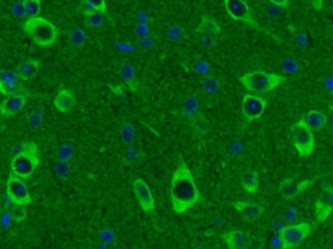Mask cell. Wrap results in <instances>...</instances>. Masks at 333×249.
<instances>
[{
    "mask_svg": "<svg viewBox=\"0 0 333 249\" xmlns=\"http://www.w3.org/2000/svg\"><path fill=\"white\" fill-rule=\"evenodd\" d=\"M171 208L175 214H183L200 200V193L187 163L182 162L173 171L170 185Z\"/></svg>",
    "mask_w": 333,
    "mask_h": 249,
    "instance_id": "cell-1",
    "label": "cell"
},
{
    "mask_svg": "<svg viewBox=\"0 0 333 249\" xmlns=\"http://www.w3.org/2000/svg\"><path fill=\"white\" fill-rule=\"evenodd\" d=\"M287 78L277 73H268L263 70L247 72L239 77L241 84L248 90L255 94H269L283 84Z\"/></svg>",
    "mask_w": 333,
    "mask_h": 249,
    "instance_id": "cell-2",
    "label": "cell"
},
{
    "mask_svg": "<svg viewBox=\"0 0 333 249\" xmlns=\"http://www.w3.org/2000/svg\"><path fill=\"white\" fill-rule=\"evenodd\" d=\"M40 162L38 146L33 142H24L23 149L14 156L11 162L13 174L23 179L30 178Z\"/></svg>",
    "mask_w": 333,
    "mask_h": 249,
    "instance_id": "cell-3",
    "label": "cell"
},
{
    "mask_svg": "<svg viewBox=\"0 0 333 249\" xmlns=\"http://www.w3.org/2000/svg\"><path fill=\"white\" fill-rule=\"evenodd\" d=\"M24 32L39 47L49 48L56 43L58 29L49 20L42 17L29 18L23 24Z\"/></svg>",
    "mask_w": 333,
    "mask_h": 249,
    "instance_id": "cell-4",
    "label": "cell"
},
{
    "mask_svg": "<svg viewBox=\"0 0 333 249\" xmlns=\"http://www.w3.org/2000/svg\"><path fill=\"white\" fill-rule=\"evenodd\" d=\"M291 142L298 155L307 158L315 151V139L313 131L307 126L304 118L299 119L291 127Z\"/></svg>",
    "mask_w": 333,
    "mask_h": 249,
    "instance_id": "cell-5",
    "label": "cell"
},
{
    "mask_svg": "<svg viewBox=\"0 0 333 249\" xmlns=\"http://www.w3.org/2000/svg\"><path fill=\"white\" fill-rule=\"evenodd\" d=\"M224 6L225 9L228 13V15L234 20V21H238V22H242L248 26H250L251 28L258 30L260 32L265 33L267 35H270L272 37H274L276 40H278L279 38L277 36H275L273 33L269 32L268 30H265L264 28H262L252 17L249 7L247 5V3L245 0H224Z\"/></svg>",
    "mask_w": 333,
    "mask_h": 249,
    "instance_id": "cell-6",
    "label": "cell"
},
{
    "mask_svg": "<svg viewBox=\"0 0 333 249\" xmlns=\"http://www.w3.org/2000/svg\"><path fill=\"white\" fill-rule=\"evenodd\" d=\"M312 225L307 221L292 223L282 227L278 235L282 241L283 249L297 248L310 234Z\"/></svg>",
    "mask_w": 333,
    "mask_h": 249,
    "instance_id": "cell-7",
    "label": "cell"
},
{
    "mask_svg": "<svg viewBox=\"0 0 333 249\" xmlns=\"http://www.w3.org/2000/svg\"><path fill=\"white\" fill-rule=\"evenodd\" d=\"M268 105V101L264 98L255 95H244L242 98L241 110L243 118L247 122H251L259 119Z\"/></svg>",
    "mask_w": 333,
    "mask_h": 249,
    "instance_id": "cell-8",
    "label": "cell"
},
{
    "mask_svg": "<svg viewBox=\"0 0 333 249\" xmlns=\"http://www.w3.org/2000/svg\"><path fill=\"white\" fill-rule=\"evenodd\" d=\"M7 194L16 204L28 205L32 202V197L23 178L13 173L9 175L7 180Z\"/></svg>",
    "mask_w": 333,
    "mask_h": 249,
    "instance_id": "cell-9",
    "label": "cell"
},
{
    "mask_svg": "<svg viewBox=\"0 0 333 249\" xmlns=\"http://www.w3.org/2000/svg\"><path fill=\"white\" fill-rule=\"evenodd\" d=\"M320 176H316L310 179H304L301 182H295L292 178H284L278 188L279 194L286 201L294 200L298 195L305 191L308 187L316 183Z\"/></svg>",
    "mask_w": 333,
    "mask_h": 249,
    "instance_id": "cell-10",
    "label": "cell"
},
{
    "mask_svg": "<svg viewBox=\"0 0 333 249\" xmlns=\"http://www.w3.org/2000/svg\"><path fill=\"white\" fill-rule=\"evenodd\" d=\"M135 196L145 213H151L155 210V198L147 185L142 178H136L132 185Z\"/></svg>",
    "mask_w": 333,
    "mask_h": 249,
    "instance_id": "cell-11",
    "label": "cell"
},
{
    "mask_svg": "<svg viewBox=\"0 0 333 249\" xmlns=\"http://www.w3.org/2000/svg\"><path fill=\"white\" fill-rule=\"evenodd\" d=\"M316 219L318 222H324L333 211V187L326 185L316 201Z\"/></svg>",
    "mask_w": 333,
    "mask_h": 249,
    "instance_id": "cell-12",
    "label": "cell"
},
{
    "mask_svg": "<svg viewBox=\"0 0 333 249\" xmlns=\"http://www.w3.org/2000/svg\"><path fill=\"white\" fill-rule=\"evenodd\" d=\"M221 238L231 249H244L248 248L251 244L250 235L241 230H230L224 233Z\"/></svg>",
    "mask_w": 333,
    "mask_h": 249,
    "instance_id": "cell-13",
    "label": "cell"
},
{
    "mask_svg": "<svg viewBox=\"0 0 333 249\" xmlns=\"http://www.w3.org/2000/svg\"><path fill=\"white\" fill-rule=\"evenodd\" d=\"M26 102L27 98L24 94L9 96L3 101L2 106H0V112L5 117H13L24 109Z\"/></svg>",
    "mask_w": 333,
    "mask_h": 249,
    "instance_id": "cell-14",
    "label": "cell"
},
{
    "mask_svg": "<svg viewBox=\"0 0 333 249\" xmlns=\"http://www.w3.org/2000/svg\"><path fill=\"white\" fill-rule=\"evenodd\" d=\"M232 205L247 221L257 220L264 212V207L262 205L248 201H236L233 202Z\"/></svg>",
    "mask_w": 333,
    "mask_h": 249,
    "instance_id": "cell-15",
    "label": "cell"
},
{
    "mask_svg": "<svg viewBox=\"0 0 333 249\" xmlns=\"http://www.w3.org/2000/svg\"><path fill=\"white\" fill-rule=\"evenodd\" d=\"M76 104V98L74 93L68 88H61L54 101L56 109L61 113L71 112Z\"/></svg>",
    "mask_w": 333,
    "mask_h": 249,
    "instance_id": "cell-16",
    "label": "cell"
},
{
    "mask_svg": "<svg viewBox=\"0 0 333 249\" xmlns=\"http://www.w3.org/2000/svg\"><path fill=\"white\" fill-rule=\"evenodd\" d=\"M196 33H201L203 35H210V36H218L221 33V29L218 23L209 16H203L201 21L196 28Z\"/></svg>",
    "mask_w": 333,
    "mask_h": 249,
    "instance_id": "cell-17",
    "label": "cell"
},
{
    "mask_svg": "<svg viewBox=\"0 0 333 249\" xmlns=\"http://www.w3.org/2000/svg\"><path fill=\"white\" fill-rule=\"evenodd\" d=\"M241 185L248 194H255L259 188V178L256 170L247 169L241 175Z\"/></svg>",
    "mask_w": 333,
    "mask_h": 249,
    "instance_id": "cell-18",
    "label": "cell"
},
{
    "mask_svg": "<svg viewBox=\"0 0 333 249\" xmlns=\"http://www.w3.org/2000/svg\"><path fill=\"white\" fill-rule=\"evenodd\" d=\"M307 126L312 131H319L327 124L326 115L319 110L309 111L304 118Z\"/></svg>",
    "mask_w": 333,
    "mask_h": 249,
    "instance_id": "cell-19",
    "label": "cell"
},
{
    "mask_svg": "<svg viewBox=\"0 0 333 249\" xmlns=\"http://www.w3.org/2000/svg\"><path fill=\"white\" fill-rule=\"evenodd\" d=\"M40 69V62L35 61V60H30L27 61L26 63L22 64L21 66L18 67V74L21 78V80H30L31 78H33L37 72Z\"/></svg>",
    "mask_w": 333,
    "mask_h": 249,
    "instance_id": "cell-20",
    "label": "cell"
},
{
    "mask_svg": "<svg viewBox=\"0 0 333 249\" xmlns=\"http://www.w3.org/2000/svg\"><path fill=\"white\" fill-rule=\"evenodd\" d=\"M20 76L18 72L13 70H3L0 73V85H8V86H18Z\"/></svg>",
    "mask_w": 333,
    "mask_h": 249,
    "instance_id": "cell-21",
    "label": "cell"
},
{
    "mask_svg": "<svg viewBox=\"0 0 333 249\" xmlns=\"http://www.w3.org/2000/svg\"><path fill=\"white\" fill-rule=\"evenodd\" d=\"M105 15H106V13L105 12H101V11L86 12V13H84L86 24L90 27L98 28V27H100L104 23V21H105Z\"/></svg>",
    "mask_w": 333,
    "mask_h": 249,
    "instance_id": "cell-22",
    "label": "cell"
},
{
    "mask_svg": "<svg viewBox=\"0 0 333 249\" xmlns=\"http://www.w3.org/2000/svg\"><path fill=\"white\" fill-rule=\"evenodd\" d=\"M120 137L124 144L131 145L136 139V130L131 123L124 122L120 129Z\"/></svg>",
    "mask_w": 333,
    "mask_h": 249,
    "instance_id": "cell-23",
    "label": "cell"
},
{
    "mask_svg": "<svg viewBox=\"0 0 333 249\" xmlns=\"http://www.w3.org/2000/svg\"><path fill=\"white\" fill-rule=\"evenodd\" d=\"M198 111V100L194 96H190L186 99L184 105V115L186 118H192Z\"/></svg>",
    "mask_w": 333,
    "mask_h": 249,
    "instance_id": "cell-24",
    "label": "cell"
},
{
    "mask_svg": "<svg viewBox=\"0 0 333 249\" xmlns=\"http://www.w3.org/2000/svg\"><path fill=\"white\" fill-rule=\"evenodd\" d=\"M202 87L204 90L208 94H214L217 93L220 89V82L214 77L206 76L202 80Z\"/></svg>",
    "mask_w": 333,
    "mask_h": 249,
    "instance_id": "cell-25",
    "label": "cell"
},
{
    "mask_svg": "<svg viewBox=\"0 0 333 249\" xmlns=\"http://www.w3.org/2000/svg\"><path fill=\"white\" fill-rule=\"evenodd\" d=\"M27 15L29 18H36L39 16L41 11V2L40 0H24Z\"/></svg>",
    "mask_w": 333,
    "mask_h": 249,
    "instance_id": "cell-26",
    "label": "cell"
},
{
    "mask_svg": "<svg viewBox=\"0 0 333 249\" xmlns=\"http://www.w3.org/2000/svg\"><path fill=\"white\" fill-rule=\"evenodd\" d=\"M83 3L86 6V12L91 11H101V12H107V5H106V0H83Z\"/></svg>",
    "mask_w": 333,
    "mask_h": 249,
    "instance_id": "cell-27",
    "label": "cell"
},
{
    "mask_svg": "<svg viewBox=\"0 0 333 249\" xmlns=\"http://www.w3.org/2000/svg\"><path fill=\"white\" fill-rule=\"evenodd\" d=\"M12 214H13V218L15 221L17 222H22L26 219L27 217V210L25 205L23 204H14L12 207Z\"/></svg>",
    "mask_w": 333,
    "mask_h": 249,
    "instance_id": "cell-28",
    "label": "cell"
},
{
    "mask_svg": "<svg viewBox=\"0 0 333 249\" xmlns=\"http://www.w3.org/2000/svg\"><path fill=\"white\" fill-rule=\"evenodd\" d=\"M86 39L87 38H86L85 32L80 28H77V29L73 30L72 33H71V41L76 48L83 47L85 44V42H86Z\"/></svg>",
    "mask_w": 333,
    "mask_h": 249,
    "instance_id": "cell-29",
    "label": "cell"
},
{
    "mask_svg": "<svg viewBox=\"0 0 333 249\" xmlns=\"http://www.w3.org/2000/svg\"><path fill=\"white\" fill-rule=\"evenodd\" d=\"M55 170L56 173L59 177L64 178L66 177L70 171H71V164L69 161H65V160H58L57 164L55 165Z\"/></svg>",
    "mask_w": 333,
    "mask_h": 249,
    "instance_id": "cell-30",
    "label": "cell"
},
{
    "mask_svg": "<svg viewBox=\"0 0 333 249\" xmlns=\"http://www.w3.org/2000/svg\"><path fill=\"white\" fill-rule=\"evenodd\" d=\"M167 36L173 42H177V41H180L183 38V36H184V30H183V28L180 25L174 24V25H172V26H170L168 28Z\"/></svg>",
    "mask_w": 333,
    "mask_h": 249,
    "instance_id": "cell-31",
    "label": "cell"
},
{
    "mask_svg": "<svg viewBox=\"0 0 333 249\" xmlns=\"http://www.w3.org/2000/svg\"><path fill=\"white\" fill-rule=\"evenodd\" d=\"M74 154V148L72 145L70 144H66L63 145L59 151H58V159L59 160H65V161H69L72 156Z\"/></svg>",
    "mask_w": 333,
    "mask_h": 249,
    "instance_id": "cell-32",
    "label": "cell"
},
{
    "mask_svg": "<svg viewBox=\"0 0 333 249\" xmlns=\"http://www.w3.org/2000/svg\"><path fill=\"white\" fill-rule=\"evenodd\" d=\"M42 121H43V114L40 110H34L29 114V123L33 128L40 127Z\"/></svg>",
    "mask_w": 333,
    "mask_h": 249,
    "instance_id": "cell-33",
    "label": "cell"
},
{
    "mask_svg": "<svg viewBox=\"0 0 333 249\" xmlns=\"http://www.w3.org/2000/svg\"><path fill=\"white\" fill-rule=\"evenodd\" d=\"M120 74L121 77L125 80V81H132L135 78V68L131 64L126 63L122 66L121 70H120Z\"/></svg>",
    "mask_w": 333,
    "mask_h": 249,
    "instance_id": "cell-34",
    "label": "cell"
},
{
    "mask_svg": "<svg viewBox=\"0 0 333 249\" xmlns=\"http://www.w3.org/2000/svg\"><path fill=\"white\" fill-rule=\"evenodd\" d=\"M13 14L19 18V19H22V18H25V17H28L27 15V10H26V6H25V3H24V0L22 2V0H20V2L16 3L13 7Z\"/></svg>",
    "mask_w": 333,
    "mask_h": 249,
    "instance_id": "cell-35",
    "label": "cell"
},
{
    "mask_svg": "<svg viewBox=\"0 0 333 249\" xmlns=\"http://www.w3.org/2000/svg\"><path fill=\"white\" fill-rule=\"evenodd\" d=\"M0 92H2L3 95H6V96H15V95L24 94L25 90L21 85H18V86L0 85Z\"/></svg>",
    "mask_w": 333,
    "mask_h": 249,
    "instance_id": "cell-36",
    "label": "cell"
},
{
    "mask_svg": "<svg viewBox=\"0 0 333 249\" xmlns=\"http://www.w3.org/2000/svg\"><path fill=\"white\" fill-rule=\"evenodd\" d=\"M283 70L287 73H294L298 70V64L294 59L288 58L283 63Z\"/></svg>",
    "mask_w": 333,
    "mask_h": 249,
    "instance_id": "cell-37",
    "label": "cell"
},
{
    "mask_svg": "<svg viewBox=\"0 0 333 249\" xmlns=\"http://www.w3.org/2000/svg\"><path fill=\"white\" fill-rule=\"evenodd\" d=\"M284 219L288 223L295 222L298 219V211L295 208H293V207L287 208L285 210V212H284Z\"/></svg>",
    "mask_w": 333,
    "mask_h": 249,
    "instance_id": "cell-38",
    "label": "cell"
},
{
    "mask_svg": "<svg viewBox=\"0 0 333 249\" xmlns=\"http://www.w3.org/2000/svg\"><path fill=\"white\" fill-rule=\"evenodd\" d=\"M210 70L209 64L205 61H199L195 65V71L201 75H206Z\"/></svg>",
    "mask_w": 333,
    "mask_h": 249,
    "instance_id": "cell-39",
    "label": "cell"
},
{
    "mask_svg": "<svg viewBox=\"0 0 333 249\" xmlns=\"http://www.w3.org/2000/svg\"><path fill=\"white\" fill-rule=\"evenodd\" d=\"M140 154L138 152V150L134 149V148H129L125 154H124V159H126L127 162H135L139 159Z\"/></svg>",
    "mask_w": 333,
    "mask_h": 249,
    "instance_id": "cell-40",
    "label": "cell"
},
{
    "mask_svg": "<svg viewBox=\"0 0 333 249\" xmlns=\"http://www.w3.org/2000/svg\"><path fill=\"white\" fill-rule=\"evenodd\" d=\"M12 220H14V218H13V214H12V211L6 210V211L3 213V215H2V228H3L4 230L7 229V228L11 224Z\"/></svg>",
    "mask_w": 333,
    "mask_h": 249,
    "instance_id": "cell-41",
    "label": "cell"
},
{
    "mask_svg": "<svg viewBox=\"0 0 333 249\" xmlns=\"http://www.w3.org/2000/svg\"><path fill=\"white\" fill-rule=\"evenodd\" d=\"M101 238L105 243H113L115 240V235L110 229H105L101 233Z\"/></svg>",
    "mask_w": 333,
    "mask_h": 249,
    "instance_id": "cell-42",
    "label": "cell"
},
{
    "mask_svg": "<svg viewBox=\"0 0 333 249\" xmlns=\"http://www.w3.org/2000/svg\"><path fill=\"white\" fill-rule=\"evenodd\" d=\"M202 46L206 49H211L215 46V39L213 36L204 35L202 38Z\"/></svg>",
    "mask_w": 333,
    "mask_h": 249,
    "instance_id": "cell-43",
    "label": "cell"
},
{
    "mask_svg": "<svg viewBox=\"0 0 333 249\" xmlns=\"http://www.w3.org/2000/svg\"><path fill=\"white\" fill-rule=\"evenodd\" d=\"M269 2L279 8H286L289 5L290 0H269Z\"/></svg>",
    "mask_w": 333,
    "mask_h": 249,
    "instance_id": "cell-44",
    "label": "cell"
},
{
    "mask_svg": "<svg viewBox=\"0 0 333 249\" xmlns=\"http://www.w3.org/2000/svg\"><path fill=\"white\" fill-rule=\"evenodd\" d=\"M14 204H15V203H14V201L12 200V198L7 194L6 197L4 198V207H5V209H6V210H9L10 208L13 207Z\"/></svg>",
    "mask_w": 333,
    "mask_h": 249,
    "instance_id": "cell-45",
    "label": "cell"
},
{
    "mask_svg": "<svg viewBox=\"0 0 333 249\" xmlns=\"http://www.w3.org/2000/svg\"><path fill=\"white\" fill-rule=\"evenodd\" d=\"M314 9L318 12L323 10V0H310Z\"/></svg>",
    "mask_w": 333,
    "mask_h": 249,
    "instance_id": "cell-46",
    "label": "cell"
},
{
    "mask_svg": "<svg viewBox=\"0 0 333 249\" xmlns=\"http://www.w3.org/2000/svg\"><path fill=\"white\" fill-rule=\"evenodd\" d=\"M137 31H138V34H139V35L144 36V35H146V33L148 32V28L145 26V24H141L140 26H138Z\"/></svg>",
    "mask_w": 333,
    "mask_h": 249,
    "instance_id": "cell-47",
    "label": "cell"
},
{
    "mask_svg": "<svg viewBox=\"0 0 333 249\" xmlns=\"http://www.w3.org/2000/svg\"><path fill=\"white\" fill-rule=\"evenodd\" d=\"M329 122L333 126V104L329 105Z\"/></svg>",
    "mask_w": 333,
    "mask_h": 249,
    "instance_id": "cell-48",
    "label": "cell"
},
{
    "mask_svg": "<svg viewBox=\"0 0 333 249\" xmlns=\"http://www.w3.org/2000/svg\"><path fill=\"white\" fill-rule=\"evenodd\" d=\"M325 84H326V86L329 89H331L333 92V79H327L326 82H325Z\"/></svg>",
    "mask_w": 333,
    "mask_h": 249,
    "instance_id": "cell-49",
    "label": "cell"
}]
</instances>
